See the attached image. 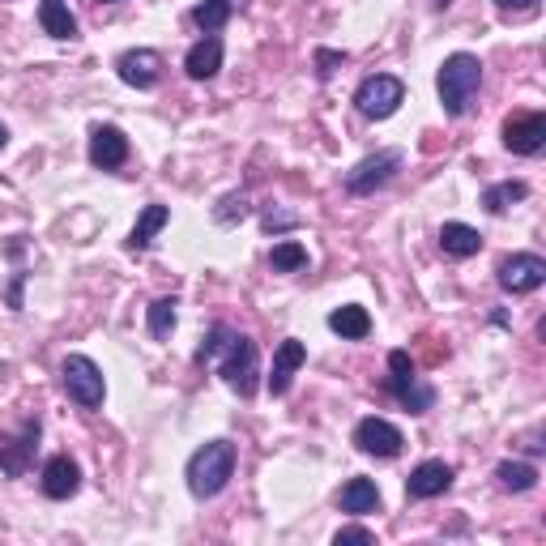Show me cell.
<instances>
[{
	"label": "cell",
	"mask_w": 546,
	"mask_h": 546,
	"mask_svg": "<svg viewBox=\"0 0 546 546\" xmlns=\"http://www.w3.org/2000/svg\"><path fill=\"white\" fill-rule=\"evenodd\" d=\"M546 282V261L534 252H512L500 261V286L508 295H529Z\"/></svg>",
	"instance_id": "7"
},
{
	"label": "cell",
	"mask_w": 546,
	"mask_h": 546,
	"mask_svg": "<svg viewBox=\"0 0 546 546\" xmlns=\"http://www.w3.org/2000/svg\"><path fill=\"white\" fill-rule=\"evenodd\" d=\"M5 146H9V128L0 124V150H5Z\"/></svg>",
	"instance_id": "36"
},
{
	"label": "cell",
	"mask_w": 546,
	"mask_h": 546,
	"mask_svg": "<svg viewBox=\"0 0 546 546\" xmlns=\"http://www.w3.org/2000/svg\"><path fill=\"white\" fill-rule=\"evenodd\" d=\"M222 5H231V9H244V5H248V0H222Z\"/></svg>",
	"instance_id": "37"
},
{
	"label": "cell",
	"mask_w": 546,
	"mask_h": 546,
	"mask_svg": "<svg viewBox=\"0 0 546 546\" xmlns=\"http://www.w3.org/2000/svg\"><path fill=\"white\" fill-rule=\"evenodd\" d=\"M218 372L227 376V384L239 393V397H252L256 393V376H261V359H256V342L244 333L231 337L227 355L218 359Z\"/></svg>",
	"instance_id": "3"
},
{
	"label": "cell",
	"mask_w": 546,
	"mask_h": 546,
	"mask_svg": "<svg viewBox=\"0 0 546 546\" xmlns=\"http://www.w3.org/2000/svg\"><path fill=\"white\" fill-rule=\"evenodd\" d=\"M448 487H453V465H444V461L414 465L410 478H406V495H410V500H436V495H444Z\"/></svg>",
	"instance_id": "11"
},
{
	"label": "cell",
	"mask_w": 546,
	"mask_h": 546,
	"mask_svg": "<svg viewBox=\"0 0 546 546\" xmlns=\"http://www.w3.org/2000/svg\"><path fill=\"white\" fill-rule=\"evenodd\" d=\"M525 184L521 180H504V184H491L487 192H483V210L487 214H504V210H512L517 201H525Z\"/></svg>",
	"instance_id": "23"
},
{
	"label": "cell",
	"mask_w": 546,
	"mask_h": 546,
	"mask_svg": "<svg viewBox=\"0 0 546 546\" xmlns=\"http://www.w3.org/2000/svg\"><path fill=\"white\" fill-rule=\"evenodd\" d=\"M39 448V423H26L18 440L0 444V470H5L9 478H22L30 470V457H35Z\"/></svg>",
	"instance_id": "15"
},
{
	"label": "cell",
	"mask_w": 546,
	"mask_h": 546,
	"mask_svg": "<svg viewBox=\"0 0 546 546\" xmlns=\"http://www.w3.org/2000/svg\"><path fill=\"white\" fill-rule=\"evenodd\" d=\"M337 64H346V52H329V47H320V52H316V73L320 77H333Z\"/></svg>",
	"instance_id": "30"
},
{
	"label": "cell",
	"mask_w": 546,
	"mask_h": 546,
	"mask_svg": "<svg viewBox=\"0 0 546 546\" xmlns=\"http://www.w3.org/2000/svg\"><path fill=\"white\" fill-rule=\"evenodd\" d=\"M184 69L192 82H210V77L222 69V39L205 35L201 43H192V52L184 56Z\"/></svg>",
	"instance_id": "16"
},
{
	"label": "cell",
	"mask_w": 546,
	"mask_h": 546,
	"mask_svg": "<svg viewBox=\"0 0 546 546\" xmlns=\"http://www.w3.org/2000/svg\"><path fill=\"white\" fill-rule=\"evenodd\" d=\"M504 146L512 154H538L546 146V116L542 111H525L504 124Z\"/></svg>",
	"instance_id": "9"
},
{
	"label": "cell",
	"mask_w": 546,
	"mask_h": 546,
	"mask_svg": "<svg viewBox=\"0 0 546 546\" xmlns=\"http://www.w3.org/2000/svg\"><path fill=\"white\" fill-rule=\"evenodd\" d=\"M295 214H282V210H269L265 214V231H286V227H295Z\"/></svg>",
	"instance_id": "33"
},
{
	"label": "cell",
	"mask_w": 546,
	"mask_h": 546,
	"mask_svg": "<svg viewBox=\"0 0 546 546\" xmlns=\"http://www.w3.org/2000/svg\"><path fill=\"white\" fill-rule=\"evenodd\" d=\"M401 99H406V86H401V77H393V73L367 77V82L355 90V107L367 120H389L401 107Z\"/></svg>",
	"instance_id": "5"
},
{
	"label": "cell",
	"mask_w": 546,
	"mask_h": 546,
	"mask_svg": "<svg viewBox=\"0 0 546 546\" xmlns=\"http://www.w3.org/2000/svg\"><path fill=\"white\" fill-rule=\"evenodd\" d=\"M231 13H235V9L222 5V0H201V5L192 9V22H197L205 35H214V30H222V26L231 22Z\"/></svg>",
	"instance_id": "27"
},
{
	"label": "cell",
	"mask_w": 546,
	"mask_h": 546,
	"mask_svg": "<svg viewBox=\"0 0 546 546\" xmlns=\"http://www.w3.org/2000/svg\"><path fill=\"white\" fill-rule=\"evenodd\" d=\"M401 167V154L397 150H380V154H367L363 163H355V171L346 175V192H355V197H367V192L384 188L397 175Z\"/></svg>",
	"instance_id": "6"
},
{
	"label": "cell",
	"mask_w": 546,
	"mask_h": 546,
	"mask_svg": "<svg viewBox=\"0 0 546 546\" xmlns=\"http://www.w3.org/2000/svg\"><path fill=\"white\" fill-rule=\"evenodd\" d=\"M355 444L359 453H372V457H397L401 444H406V436L389 423V419H363L355 427Z\"/></svg>",
	"instance_id": "10"
},
{
	"label": "cell",
	"mask_w": 546,
	"mask_h": 546,
	"mask_svg": "<svg viewBox=\"0 0 546 546\" xmlns=\"http://www.w3.org/2000/svg\"><path fill=\"white\" fill-rule=\"evenodd\" d=\"M495 478H500L508 491H534L538 487V470L525 461H500L495 465Z\"/></svg>",
	"instance_id": "24"
},
{
	"label": "cell",
	"mask_w": 546,
	"mask_h": 546,
	"mask_svg": "<svg viewBox=\"0 0 546 546\" xmlns=\"http://www.w3.org/2000/svg\"><path fill=\"white\" fill-rule=\"evenodd\" d=\"M269 265L278 269V273H299V269H308V248L295 244V239H286V244H273Z\"/></svg>",
	"instance_id": "25"
},
{
	"label": "cell",
	"mask_w": 546,
	"mask_h": 546,
	"mask_svg": "<svg viewBox=\"0 0 546 546\" xmlns=\"http://www.w3.org/2000/svg\"><path fill=\"white\" fill-rule=\"evenodd\" d=\"M389 389L397 393V401H401V406H406L410 414H427L431 401H436V389H431V384H423L414 372H410V376H393Z\"/></svg>",
	"instance_id": "17"
},
{
	"label": "cell",
	"mask_w": 546,
	"mask_h": 546,
	"mask_svg": "<svg viewBox=\"0 0 546 546\" xmlns=\"http://www.w3.org/2000/svg\"><path fill=\"white\" fill-rule=\"evenodd\" d=\"M436 86H440V107L448 116H465L478 99V86H483V64L470 52H453L440 64Z\"/></svg>",
	"instance_id": "1"
},
{
	"label": "cell",
	"mask_w": 546,
	"mask_h": 546,
	"mask_svg": "<svg viewBox=\"0 0 546 546\" xmlns=\"http://www.w3.org/2000/svg\"><path fill=\"white\" fill-rule=\"evenodd\" d=\"M329 329L342 333V337H350V342H359V337L372 333V316H367L363 308H355V303H346V308L329 312Z\"/></svg>",
	"instance_id": "22"
},
{
	"label": "cell",
	"mask_w": 546,
	"mask_h": 546,
	"mask_svg": "<svg viewBox=\"0 0 546 546\" xmlns=\"http://www.w3.org/2000/svg\"><path fill=\"white\" fill-rule=\"evenodd\" d=\"M346 542H376V534H372V529H363V525L337 529V546H346Z\"/></svg>",
	"instance_id": "31"
},
{
	"label": "cell",
	"mask_w": 546,
	"mask_h": 546,
	"mask_svg": "<svg viewBox=\"0 0 546 546\" xmlns=\"http://www.w3.org/2000/svg\"><path fill=\"white\" fill-rule=\"evenodd\" d=\"M99 5H116V0H99Z\"/></svg>",
	"instance_id": "39"
},
{
	"label": "cell",
	"mask_w": 546,
	"mask_h": 546,
	"mask_svg": "<svg viewBox=\"0 0 546 546\" xmlns=\"http://www.w3.org/2000/svg\"><path fill=\"white\" fill-rule=\"evenodd\" d=\"M231 329L227 325H214L210 329V337H205V346H201V363H210V367H218V359L227 355V346H231Z\"/></svg>",
	"instance_id": "28"
},
{
	"label": "cell",
	"mask_w": 546,
	"mask_h": 546,
	"mask_svg": "<svg viewBox=\"0 0 546 546\" xmlns=\"http://www.w3.org/2000/svg\"><path fill=\"white\" fill-rule=\"evenodd\" d=\"M116 73L124 86L150 90V86H158V77H163V56L150 52V47H133V52H124L116 60Z\"/></svg>",
	"instance_id": "8"
},
{
	"label": "cell",
	"mask_w": 546,
	"mask_h": 546,
	"mask_svg": "<svg viewBox=\"0 0 546 546\" xmlns=\"http://www.w3.org/2000/svg\"><path fill=\"white\" fill-rule=\"evenodd\" d=\"M146 329L154 342H167L171 329H175V299H158L150 303V312H146Z\"/></svg>",
	"instance_id": "26"
},
{
	"label": "cell",
	"mask_w": 546,
	"mask_h": 546,
	"mask_svg": "<svg viewBox=\"0 0 546 546\" xmlns=\"http://www.w3.org/2000/svg\"><path fill=\"white\" fill-rule=\"evenodd\" d=\"M9 303H13V308H22V278H13V291H9Z\"/></svg>",
	"instance_id": "35"
},
{
	"label": "cell",
	"mask_w": 546,
	"mask_h": 546,
	"mask_svg": "<svg viewBox=\"0 0 546 546\" xmlns=\"http://www.w3.org/2000/svg\"><path fill=\"white\" fill-rule=\"evenodd\" d=\"M440 248L448 256H478L483 252V235L474 227H465V222H444L440 227Z\"/></svg>",
	"instance_id": "19"
},
{
	"label": "cell",
	"mask_w": 546,
	"mask_h": 546,
	"mask_svg": "<svg viewBox=\"0 0 546 546\" xmlns=\"http://www.w3.org/2000/svg\"><path fill=\"white\" fill-rule=\"evenodd\" d=\"M431 5H436V9H448V5H453V0H431Z\"/></svg>",
	"instance_id": "38"
},
{
	"label": "cell",
	"mask_w": 546,
	"mask_h": 546,
	"mask_svg": "<svg viewBox=\"0 0 546 546\" xmlns=\"http://www.w3.org/2000/svg\"><path fill=\"white\" fill-rule=\"evenodd\" d=\"M376 508H380V491L372 478H350L342 487V512H350V517H367Z\"/></svg>",
	"instance_id": "18"
},
{
	"label": "cell",
	"mask_w": 546,
	"mask_h": 546,
	"mask_svg": "<svg viewBox=\"0 0 546 546\" xmlns=\"http://www.w3.org/2000/svg\"><path fill=\"white\" fill-rule=\"evenodd\" d=\"M39 22L52 39H77V18L64 0H39Z\"/></svg>",
	"instance_id": "21"
},
{
	"label": "cell",
	"mask_w": 546,
	"mask_h": 546,
	"mask_svg": "<svg viewBox=\"0 0 546 546\" xmlns=\"http://www.w3.org/2000/svg\"><path fill=\"white\" fill-rule=\"evenodd\" d=\"M389 372H393V376H410V372H414L410 350H393V355H389Z\"/></svg>",
	"instance_id": "32"
},
{
	"label": "cell",
	"mask_w": 546,
	"mask_h": 546,
	"mask_svg": "<svg viewBox=\"0 0 546 546\" xmlns=\"http://www.w3.org/2000/svg\"><path fill=\"white\" fill-rule=\"evenodd\" d=\"M235 474V444L231 440H210L188 457V491L197 500H214V495L231 483Z\"/></svg>",
	"instance_id": "2"
},
{
	"label": "cell",
	"mask_w": 546,
	"mask_h": 546,
	"mask_svg": "<svg viewBox=\"0 0 546 546\" xmlns=\"http://www.w3.org/2000/svg\"><path fill=\"white\" fill-rule=\"evenodd\" d=\"M167 222H171L167 205H146V210H141V218H137V227H133V235H128V248H133V252H146V248L154 244V235L163 231Z\"/></svg>",
	"instance_id": "20"
},
{
	"label": "cell",
	"mask_w": 546,
	"mask_h": 546,
	"mask_svg": "<svg viewBox=\"0 0 546 546\" xmlns=\"http://www.w3.org/2000/svg\"><path fill=\"white\" fill-rule=\"evenodd\" d=\"M308 363V346L303 342H295V337H286V342L273 350V372H269V389H273V397H282L286 389H291V380H295V372Z\"/></svg>",
	"instance_id": "14"
},
{
	"label": "cell",
	"mask_w": 546,
	"mask_h": 546,
	"mask_svg": "<svg viewBox=\"0 0 546 546\" xmlns=\"http://www.w3.org/2000/svg\"><path fill=\"white\" fill-rule=\"evenodd\" d=\"M82 491V470L73 457H52L43 465V495L47 500H73Z\"/></svg>",
	"instance_id": "13"
},
{
	"label": "cell",
	"mask_w": 546,
	"mask_h": 546,
	"mask_svg": "<svg viewBox=\"0 0 546 546\" xmlns=\"http://www.w3.org/2000/svg\"><path fill=\"white\" fill-rule=\"evenodd\" d=\"M90 163L103 167V171L128 163V137L120 133L116 124H99V128L90 133Z\"/></svg>",
	"instance_id": "12"
},
{
	"label": "cell",
	"mask_w": 546,
	"mask_h": 546,
	"mask_svg": "<svg viewBox=\"0 0 546 546\" xmlns=\"http://www.w3.org/2000/svg\"><path fill=\"white\" fill-rule=\"evenodd\" d=\"M495 5H500V9L508 13V9H534L538 0H495Z\"/></svg>",
	"instance_id": "34"
},
{
	"label": "cell",
	"mask_w": 546,
	"mask_h": 546,
	"mask_svg": "<svg viewBox=\"0 0 546 546\" xmlns=\"http://www.w3.org/2000/svg\"><path fill=\"white\" fill-rule=\"evenodd\" d=\"M214 218L222 222V227H231L235 218H248V197H244V192H235V197H227V201L218 205V210H214Z\"/></svg>",
	"instance_id": "29"
},
{
	"label": "cell",
	"mask_w": 546,
	"mask_h": 546,
	"mask_svg": "<svg viewBox=\"0 0 546 546\" xmlns=\"http://www.w3.org/2000/svg\"><path fill=\"white\" fill-rule=\"evenodd\" d=\"M60 380H64V393H69L77 406H103V393H107V384H103V372H99V363L86 359V355H69L60 363Z\"/></svg>",
	"instance_id": "4"
}]
</instances>
